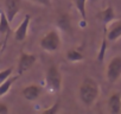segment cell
I'll list each match as a JSON object with an SVG mask.
<instances>
[{
    "instance_id": "obj_3",
    "label": "cell",
    "mask_w": 121,
    "mask_h": 114,
    "mask_svg": "<svg viewBox=\"0 0 121 114\" xmlns=\"http://www.w3.org/2000/svg\"><path fill=\"white\" fill-rule=\"evenodd\" d=\"M45 82L48 88L52 92H59L62 88V74L57 66H50L45 74Z\"/></svg>"
},
{
    "instance_id": "obj_17",
    "label": "cell",
    "mask_w": 121,
    "mask_h": 114,
    "mask_svg": "<svg viewBox=\"0 0 121 114\" xmlns=\"http://www.w3.org/2000/svg\"><path fill=\"white\" fill-rule=\"evenodd\" d=\"M59 105H60V102H59V100H57L51 107L45 108L42 113H43V114H55V113H57V110L59 109Z\"/></svg>"
},
{
    "instance_id": "obj_6",
    "label": "cell",
    "mask_w": 121,
    "mask_h": 114,
    "mask_svg": "<svg viewBox=\"0 0 121 114\" xmlns=\"http://www.w3.org/2000/svg\"><path fill=\"white\" fill-rule=\"evenodd\" d=\"M31 23V16L26 14L23 19V22L19 24V26L14 31V39L17 42H23L26 39L27 37V31H29V26Z\"/></svg>"
},
{
    "instance_id": "obj_13",
    "label": "cell",
    "mask_w": 121,
    "mask_h": 114,
    "mask_svg": "<svg viewBox=\"0 0 121 114\" xmlns=\"http://www.w3.org/2000/svg\"><path fill=\"white\" fill-rule=\"evenodd\" d=\"M16 80H17V77H9L6 81H4L3 83H0V97L4 96L11 89V87L13 86Z\"/></svg>"
},
{
    "instance_id": "obj_22",
    "label": "cell",
    "mask_w": 121,
    "mask_h": 114,
    "mask_svg": "<svg viewBox=\"0 0 121 114\" xmlns=\"http://www.w3.org/2000/svg\"><path fill=\"white\" fill-rule=\"evenodd\" d=\"M90 1H96V0H90Z\"/></svg>"
},
{
    "instance_id": "obj_18",
    "label": "cell",
    "mask_w": 121,
    "mask_h": 114,
    "mask_svg": "<svg viewBox=\"0 0 121 114\" xmlns=\"http://www.w3.org/2000/svg\"><path fill=\"white\" fill-rule=\"evenodd\" d=\"M12 73H13V68H7V69H5L3 71H0V83H3L9 77H11Z\"/></svg>"
},
{
    "instance_id": "obj_12",
    "label": "cell",
    "mask_w": 121,
    "mask_h": 114,
    "mask_svg": "<svg viewBox=\"0 0 121 114\" xmlns=\"http://www.w3.org/2000/svg\"><path fill=\"white\" fill-rule=\"evenodd\" d=\"M75 6L82 20L87 19V0H75Z\"/></svg>"
},
{
    "instance_id": "obj_14",
    "label": "cell",
    "mask_w": 121,
    "mask_h": 114,
    "mask_svg": "<svg viewBox=\"0 0 121 114\" xmlns=\"http://www.w3.org/2000/svg\"><path fill=\"white\" fill-rule=\"evenodd\" d=\"M67 58L69 60V61H71V62H81V61H83V55L78 51V50H76V49H70V50H68V52H67Z\"/></svg>"
},
{
    "instance_id": "obj_9",
    "label": "cell",
    "mask_w": 121,
    "mask_h": 114,
    "mask_svg": "<svg viewBox=\"0 0 121 114\" xmlns=\"http://www.w3.org/2000/svg\"><path fill=\"white\" fill-rule=\"evenodd\" d=\"M108 109L112 114H119L121 112V94L115 92L108 99Z\"/></svg>"
},
{
    "instance_id": "obj_21",
    "label": "cell",
    "mask_w": 121,
    "mask_h": 114,
    "mask_svg": "<svg viewBox=\"0 0 121 114\" xmlns=\"http://www.w3.org/2000/svg\"><path fill=\"white\" fill-rule=\"evenodd\" d=\"M1 46H3V45H1V43H0V50H1Z\"/></svg>"
},
{
    "instance_id": "obj_19",
    "label": "cell",
    "mask_w": 121,
    "mask_h": 114,
    "mask_svg": "<svg viewBox=\"0 0 121 114\" xmlns=\"http://www.w3.org/2000/svg\"><path fill=\"white\" fill-rule=\"evenodd\" d=\"M9 112H10V108L7 107V105L4 102H0V114H7Z\"/></svg>"
},
{
    "instance_id": "obj_15",
    "label": "cell",
    "mask_w": 121,
    "mask_h": 114,
    "mask_svg": "<svg viewBox=\"0 0 121 114\" xmlns=\"http://www.w3.org/2000/svg\"><path fill=\"white\" fill-rule=\"evenodd\" d=\"M114 19H115L114 10H113L112 6H108V7L104 9L103 12H102V20H103L104 24H109V23H112Z\"/></svg>"
},
{
    "instance_id": "obj_11",
    "label": "cell",
    "mask_w": 121,
    "mask_h": 114,
    "mask_svg": "<svg viewBox=\"0 0 121 114\" xmlns=\"http://www.w3.org/2000/svg\"><path fill=\"white\" fill-rule=\"evenodd\" d=\"M10 24L11 22L7 19L5 11H1L0 12V33L6 35L7 32H10Z\"/></svg>"
},
{
    "instance_id": "obj_2",
    "label": "cell",
    "mask_w": 121,
    "mask_h": 114,
    "mask_svg": "<svg viewBox=\"0 0 121 114\" xmlns=\"http://www.w3.org/2000/svg\"><path fill=\"white\" fill-rule=\"evenodd\" d=\"M62 40H60V36L56 30H51L48 33H45L39 42V45L43 50L49 51V52H53L59 50Z\"/></svg>"
},
{
    "instance_id": "obj_16",
    "label": "cell",
    "mask_w": 121,
    "mask_h": 114,
    "mask_svg": "<svg viewBox=\"0 0 121 114\" xmlns=\"http://www.w3.org/2000/svg\"><path fill=\"white\" fill-rule=\"evenodd\" d=\"M58 26L63 30H69L70 29V19L67 14H60L58 18Z\"/></svg>"
},
{
    "instance_id": "obj_4",
    "label": "cell",
    "mask_w": 121,
    "mask_h": 114,
    "mask_svg": "<svg viewBox=\"0 0 121 114\" xmlns=\"http://www.w3.org/2000/svg\"><path fill=\"white\" fill-rule=\"evenodd\" d=\"M106 77L109 83H115L121 79V56H115L106 68Z\"/></svg>"
},
{
    "instance_id": "obj_10",
    "label": "cell",
    "mask_w": 121,
    "mask_h": 114,
    "mask_svg": "<svg viewBox=\"0 0 121 114\" xmlns=\"http://www.w3.org/2000/svg\"><path fill=\"white\" fill-rule=\"evenodd\" d=\"M121 37V20H117L112 24L110 29L107 32V39L109 42H115Z\"/></svg>"
},
{
    "instance_id": "obj_7",
    "label": "cell",
    "mask_w": 121,
    "mask_h": 114,
    "mask_svg": "<svg viewBox=\"0 0 121 114\" xmlns=\"http://www.w3.org/2000/svg\"><path fill=\"white\" fill-rule=\"evenodd\" d=\"M20 4L22 0H5V13L10 22H12L18 14L20 10Z\"/></svg>"
},
{
    "instance_id": "obj_8",
    "label": "cell",
    "mask_w": 121,
    "mask_h": 114,
    "mask_svg": "<svg viewBox=\"0 0 121 114\" xmlns=\"http://www.w3.org/2000/svg\"><path fill=\"white\" fill-rule=\"evenodd\" d=\"M40 93H42L40 87H39L38 84H35V83L26 86V87L22 90L23 97H24L25 100H27V101H35V100H37V99L40 96Z\"/></svg>"
},
{
    "instance_id": "obj_1",
    "label": "cell",
    "mask_w": 121,
    "mask_h": 114,
    "mask_svg": "<svg viewBox=\"0 0 121 114\" xmlns=\"http://www.w3.org/2000/svg\"><path fill=\"white\" fill-rule=\"evenodd\" d=\"M99 95H100L99 83L91 77H86L80 84V89H78V96L81 102L84 106L90 107L96 102Z\"/></svg>"
},
{
    "instance_id": "obj_20",
    "label": "cell",
    "mask_w": 121,
    "mask_h": 114,
    "mask_svg": "<svg viewBox=\"0 0 121 114\" xmlns=\"http://www.w3.org/2000/svg\"><path fill=\"white\" fill-rule=\"evenodd\" d=\"M33 3H37V4H40V5H44V6H49L51 0H31Z\"/></svg>"
},
{
    "instance_id": "obj_5",
    "label": "cell",
    "mask_w": 121,
    "mask_h": 114,
    "mask_svg": "<svg viewBox=\"0 0 121 114\" xmlns=\"http://www.w3.org/2000/svg\"><path fill=\"white\" fill-rule=\"evenodd\" d=\"M37 61V57L32 53H26V52H22L20 57H19V61H18V74L22 75L25 71H27L29 69H31L33 67V64Z\"/></svg>"
}]
</instances>
